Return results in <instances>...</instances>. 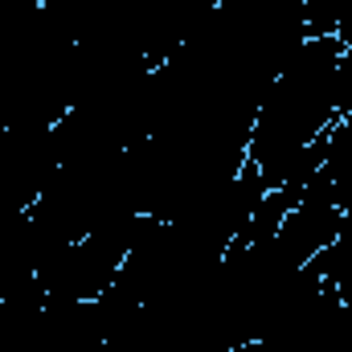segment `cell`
<instances>
[{
    "mask_svg": "<svg viewBox=\"0 0 352 352\" xmlns=\"http://www.w3.org/2000/svg\"><path fill=\"white\" fill-rule=\"evenodd\" d=\"M58 173L54 127H4L0 123V213H29Z\"/></svg>",
    "mask_w": 352,
    "mask_h": 352,
    "instance_id": "cell-1",
    "label": "cell"
}]
</instances>
